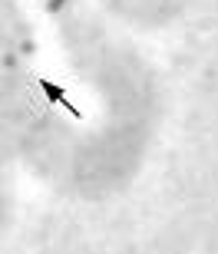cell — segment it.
<instances>
[{
	"mask_svg": "<svg viewBox=\"0 0 218 254\" xmlns=\"http://www.w3.org/2000/svg\"><path fill=\"white\" fill-rule=\"evenodd\" d=\"M40 93L47 96V103H53V106H63V109H67V113H73V119H79V109H76L73 103H70V96H67V89H63V86L60 83H53V79H40Z\"/></svg>",
	"mask_w": 218,
	"mask_h": 254,
	"instance_id": "6da1fadb",
	"label": "cell"
},
{
	"mask_svg": "<svg viewBox=\"0 0 218 254\" xmlns=\"http://www.w3.org/2000/svg\"><path fill=\"white\" fill-rule=\"evenodd\" d=\"M67 3H70V0H47V10H50V13H60Z\"/></svg>",
	"mask_w": 218,
	"mask_h": 254,
	"instance_id": "7a4b0ae2",
	"label": "cell"
}]
</instances>
